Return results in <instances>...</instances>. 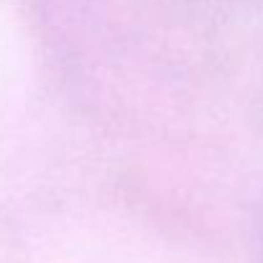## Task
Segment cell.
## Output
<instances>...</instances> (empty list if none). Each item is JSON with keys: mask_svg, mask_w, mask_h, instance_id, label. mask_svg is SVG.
<instances>
[]
</instances>
